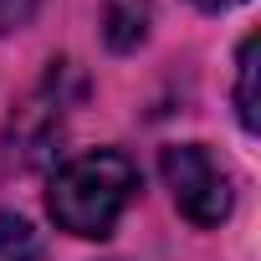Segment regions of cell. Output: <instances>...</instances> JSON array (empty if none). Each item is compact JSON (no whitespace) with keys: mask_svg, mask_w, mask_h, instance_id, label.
<instances>
[{"mask_svg":"<svg viewBox=\"0 0 261 261\" xmlns=\"http://www.w3.org/2000/svg\"><path fill=\"white\" fill-rule=\"evenodd\" d=\"M134 195H139V169L118 149H92L57 169V179L46 190V210L67 236L102 241V236H113V225L123 220Z\"/></svg>","mask_w":261,"mask_h":261,"instance_id":"1","label":"cell"},{"mask_svg":"<svg viewBox=\"0 0 261 261\" xmlns=\"http://www.w3.org/2000/svg\"><path fill=\"white\" fill-rule=\"evenodd\" d=\"M159 169H164V185H169V195H174V205H179L185 220L220 225L230 215V205H236L230 174H225V164L205 144H169L164 159H159Z\"/></svg>","mask_w":261,"mask_h":261,"instance_id":"2","label":"cell"},{"mask_svg":"<svg viewBox=\"0 0 261 261\" xmlns=\"http://www.w3.org/2000/svg\"><path fill=\"white\" fill-rule=\"evenodd\" d=\"M149 26H154V0H102V36L113 51L144 46Z\"/></svg>","mask_w":261,"mask_h":261,"instance_id":"3","label":"cell"},{"mask_svg":"<svg viewBox=\"0 0 261 261\" xmlns=\"http://www.w3.org/2000/svg\"><path fill=\"white\" fill-rule=\"evenodd\" d=\"M256 36L241 41V57H236V113H241V128L246 134H256L261 118H256Z\"/></svg>","mask_w":261,"mask_h":261,"instance_id":"4","label":"cell"},{"mask_svg":"<svg viewBox=\"0 0 261 261\" xmlns=\"http://www.w3.org/2000/svg\"><path fill=\"white\" fill-rule=\"evenodd\" d=\"M0 261H46L41 236L21 215H0Z\"/></svg>","mask_w":261,"mask_h":261,"instance_id":"5","label":"cell"},{"mask_svg":"<svg viewBox=\"0 0 261 261\" xmlns=\"http://www.w3.org/2000/svg\"><path fill=\"white\" fill-rule=\"evenodd\" d=\"M31 16H36V0H0V36H6V31H21Z\"/></svg>","mask_w":261,"mask_h":261,"instance_id":"6","label":"cell"},{"mask_svg":"<svg viewBox=\"0 0 261 261\" xmlns=\"http://www.w3.org/2000/svg\"><path fill=\"white\" fill-rule=\"evenodd\" d=\"M195 6H200V11H210V16H215V11H230V6H241V0H195Z\"/></svg>","mask_w":261,"mask_h":261,"instance_id":"7","label":"cell"}]
</instances>
